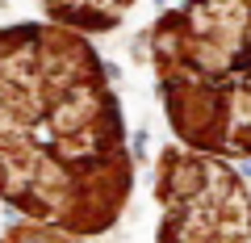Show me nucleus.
<instances>
[{
  "label": "nucleus",
  "mask_w": 251,
  "mask_h": 243,
  "mask_svg": "<svg viewBox=\"0 0 251 243\" xmlns=\"http://www.w3.org/2000/svg\"><path fill=\"white\" fill-rule=\"evenodd\" d=\"M130 189L122 101L92 38L59 21L0 26V201L88 239L122 218Z\"/></svg>",
  "instance_id": "f257e3e1"
},
{
  "label": "nucleus",
  "mask_w": 251,
  "mask_h": 243,
  "mask_svg": "<svg viewBox=\"0 0 251 243\" xmlns=\"http://www.w3.org/2000/svg\"><path fill=\"white\" fill-rule=\"evenodd\" d=\"M151 67L180 147L251 155V0H180L159 13Z\"/></svg>",
  "instance_id": "f03ea898"
},
{
  "label": "nucleus",
  "mask_w": 251,
  "mask_h": 243,
  "mask_svg": "<svg viewBox=\"0 0 251 243\" xmlns=\"http://www.w3.org/2000/svg\"><path fill=\"white\" fill-rule=\"evenodd\" d=\"M155 243H251V189L218 155L163 147L155 163Z\"/></svg>",
  "instance_id": "7ed1b4c3"
},
{
  "label": "nucleus",
  "mask_w": 251,
  "mask_h": 243,
  "mask_svg": "<svg viewBox=\"0 0 251 243\" xmlns=\"http://www.w3.org/2000/svg\"><path fill=\"white\" fill-rule=\"evenodd\" d=\"M38 4H42L46 21L72 26L80 34H109L134 9V0H38Z\"/></svg>",
  "instance_id": "20e7f679"
},
{
  "label": "nucleus",
  "mask_w": 251,
  "mask_h": 243,
  "mask_svg": "<svg viewBox=\"0 0 251 243\" xmlns=\"http://www.w3.org/2000/svg\"><path fill=\"white\" fill-rule=\"evenodd\" d=\"M0 243H84V239H75V235H67V231H54V226H42V222H25V218H21L17 226L4 231V239H0Z\"/></svg>",
  "instance_id": "39448f33"
}]
</instances>
